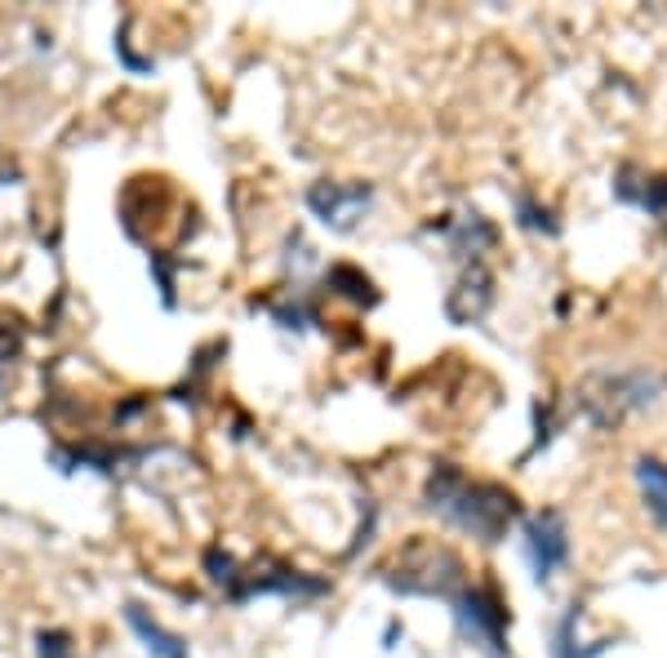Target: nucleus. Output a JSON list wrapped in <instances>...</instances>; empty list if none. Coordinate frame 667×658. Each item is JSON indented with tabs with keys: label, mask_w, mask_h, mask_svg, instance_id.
<instances>
[{
	"label": "nucleus",
	"mask_w": 667,
	"mask_h": 658,
	"mask_svg": "<svg viewBox=\"0 0 667 658\" xmlns=\"http://www.w3.org/2000/svg\"><path fill=\"white\" fill-rule=\"evenodd\" d=\"M36 658H76L72 636L59 632V628H40L36 632Z\"/></svg>",
	"instance_id": "obj_11"
},
{
	"label": "nucleus",
	"mask_w": 667,
	"mask_h": 658,
	"mask_svg": "<svg viewBox=\"0 0 667 658\" xmlns=\"http://www.w3.org/2000/svg\"><path fill=\"white\" fill-rule=\"evenodd\" d=\"M526 556H530V570L539 583H548L565 560H569V534H565V521L561 511H534L526 521Z\"/></svg>",
	"instance_id": "obj_5"
},
{
	"label": "nucleus",
	"mask_w": 667,
	"mask_h": 658,
	"mask_svg": "<svg viewBox=\"0 0 667 658\" xmlns=\"http://www.w3.org/2000/svg\"><path fill=\"white\" fill-rule=\"evenodd\" d=\"M18 352V334H10V325H0V388H5V369L14 365Z\"/></svg>",
	"instance_id": "obj_12"
},
{
	"label": "nucleus",
	"mask_w": 667,
	"mask_h": 658,
	"mask_svg": "<svg viewBox=\"0 0 667 658\" xmlns=\"http://www.w3.org/2000/svg\"><path fill=\"white\" fill-rule=\"evenodd\" d=\"M516 205H520V223H526V227H534V231H539V227H543V231H556V223H548V210H534L526 197H520Z\"/></svg>",
	"instance_id": "obj_13"
},
{
	"label": "nucleus",
	"mask_w": 667,
	"mask_h": 658,
	"mask_svg": "<svg viewBox=\"0 0 667 658\" xmlns=\"http://www.w3.org/2000/svg\"><path fill=\"white\" fill-rule=\"evenodd\" d=\"M0 182H14V169H5V165H0Z\"/></svg>",
	"instance_id": "obj_14"
},
{
	"label": "nucleus",
	"mask_w": 667,
	"mask_h": 658,
	"mask_svg": "<svg viewBox=\"0 0 667 658\" xmlns=\"http://www.w3.org/2000/svg\"><path fill=\"white\" fill-rule=\"evenodd\" d=\"M329 286H348L343 294L348 299H356V303H378V294H374V286H369V276H361V271H352V267H329Z\"/></svg>",
	"instance_id": "obj_10"
},
{
	"label": "nucleus",
	"mask_w": 667,
	"mask_h": 658,
	"mask_svg": "<svg viewBox=\"0 0 667 658\" xmlns=\"http://www.w3.org/2000/svg\"><path fill=\"white\" fill-rule=\"evenodd\" d=\"M423 507L437 511L441 521L467 530L471 539H481V543H499L520 516V503H516L512 490L490 485V481H471L454 463H437L432 472H427Z\"/></svg>",
	"instance_id": "obj_1"
},
{
	"label": "nucleus",
	"mask_w": 667,
	"mask_h": 658,
	"mask_svg": "<svg viewBox=\"0 0 667 658\" xmlns=\"http://www.w3.org/2000/svg\"><path fill=\"white\" fill-rule=\"evenodd\" d=\"M205 574H210V583L223 587V596H227V592L236 587V579H241V566H236V556H231V552L210 547V552H205Z\"/></svg>",
	"instance_id": "obj_9"
},
{
	"label": "nucleus",
	"mask_w": 667,
	"mask_h": 658,
	"mask_svg": "<svg viewBox=\"0 0 667 658\" xmlns=\"http://www.w3.org/2000/svg\"><path fill=\"white\" fill-rule=\"evenodd\" d=\"M454 609V628L476 645L486 649L490 658H507V609L494 592L486 587H458L450 596Z\"/></svg>",
	"instance_id": "obj_3"
},
{
	"label": "nucleus",
	"mask_w": 667,
	"mask_h": 658,
	"mask_svg": "<svg viewBox=\"0 0 667 658\" xmlns=\"http://www.w3.org/2000/svg\"><path fill=\"white\" fill-rule=\"evenodd\" d=\"M125 623L134 628V636L142 641V645H148V654L152 658H187V641L178 636V632H169V628H161L152 615H148V609H142V605H125Z\"/></svg>",
	"instance_id": "obj_7"
},
{
	"label": "nucleus",
	"mask_w": 667,
	"mask_h": 658,
	"mask_svg": "<svg viewBox=\"0 0 667 658\" xmlns=\"http://www.w3.org/2000/svg\"><path fill=\"white\" fill-rule=\"evenodd\" d=\"M637 485H641L645 507L654 511V521L667 530V467L654 463V458H641L637 463Z\"/></svg>",
	"instance_id": "obj_8"
},
{
	"label": "nucleus",
	"mask_w": 667,
	"mask_h": 658,
	"mask_svg": "<svg viewBox=\"0 0 667 658\" xmlns=\"http://www.w3.org/2000/svg\"><path fill=\"white\" fill-rule=\"evenodd\" d=\"M383 583L401 596H445L450 600L463 587V560L450 547L418 539L383 570Z\"/></svg>",
	"instance_id": "obj_2"
},
{
	"label": "nucleus",
	"mask_w": 667,
	"mask_h": 658,
	"mask_svg": "<svg viewBox=\"0 0 667 658\" xmlns=\"http://www.w3.org/2000/svg\"><path fill=\"white\" fill-rule=\"evenodd\" d=\"M369 201H374L369 182H312L307 187V210L329 231H352L356 218L369 210Z\"/></svg>",
	"instance_id": "obj_4"
},
{
	"label": "nucleus",
	"mask_w": 667,
	"mask_h": 658,
	"mask_svg": "<svg viewBox=\"0 0 667 658\" xmlns=\"http://www.w3.org/2000/svg\"><path fill=\"white\" fill-rule=\"evenodd\" d=\"M329 592V583L325 579H312V574H303V570H276V574H241L236 579V587L227 592V600H250V596H290V600H316V596H325Z\"/></svg>",
	"instance_id": "obj_6"
}]
</instances>
